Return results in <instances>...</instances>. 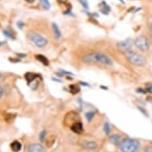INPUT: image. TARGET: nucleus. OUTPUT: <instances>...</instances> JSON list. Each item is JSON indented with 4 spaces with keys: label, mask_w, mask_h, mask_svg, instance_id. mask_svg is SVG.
Wrapping results in <instances>:
<instances>
[{
    "label": "nucleus",
    "mask_w": 152,
    "mask_h": 152,
    "mask_svg": "<svg viewBox=\"0 0 152 152\" xmlns=\"http://www.w3.org/2000/svg\"><path fill=\"white\" fill-rule=\"evenodd\" d=\"M83 61L88 65L100 64V65H104L107 66H112L114 65L112 60L107 55L99 52L89 53L85 55L83 58Z\"/></svg>",
    "instance_id": "obj_1"
},
{
    "label": "nucleus",
    "mask_w": 152,
    "mask_h": 152,
    "mask_svg": "<svg viewBox=\"0 0 152 152\" xmlns=\"http://www.w3.org/2000/svg\"><path fill=\"white\" fill-rule=\"evenodd\" d=\"M119 147L122 152H139L140 150V142L135 139L125 138Z\"/></svg>",
    "instance_id": "obj_2"
},
{
    "label": "nucleus",
    "mask_w": 152,
    "mask_h": 152,
    "mask_svg": "<svg viewBox=\"0 0 152 152\" xmlns=\"http://www.w3.org/2000/svg\"><path fill=\"white\" fill-rule=\"evenodd\" d=\"M124 53L127 60L129 61L132 65H135V66L142 67L147 64V59L144 58V56L138 53L137 52L130 50Z\"/></svg>",
    "instance_id": "obj_3"
},
{
    "label": "nucleus",
    "mask_w": 152,
    "mask_h": 152,
    "mask_svg": "<svg viewBox=\"0 0 152 152\" xmlns=\"http://www.w3.org/2000/svg\"><path fill=\"white\" fill-rule=\"evenodd\" d=\"M28 37L31 42L34 43V45L37 47L42 48L47 45V39L43 37L42 35L39 34H37L36 32H34V31L30 32L28 34Z\"/></svg>",
    "instance_id": "obj_4"
},
{
    "label": "nucleus",
    "mask_w": 152,
    "mask_h": 152,
    "mask_svg": "<svg viewBox=\"0 0 152 152\" xmlns=\"http://www.w3.org/2000/svg\"><path fill=\"white\" fill-rule=\"evenodd\" d=\"M134 45L138 50H140V51L145 52L150 49V42L148 41L147 37L144 36H140L138 37L135 41H134Z\"/></svg>",
    "instance_id": "obj_5"
},
{
    "label": "nucleus",
    "mask_w": 152,
    "mask_h": 152,
    "mask_svg": "<svg viewBox=\"0 0 152 152\" xmlns=\"http://www.w3.org/2000/svg\"><path fill=\"white\" fill-rule=\"evenodd\" d=\"M133 44H134V41L132 40V38H127V39H125V40H123L120 42H118L117 48L120 51L125 53L131 50Z\"/></svg>",
    "instance_id": "obj_6"
},
{
    "label": "nucleus",
    "mask_w": 152,
    "mask_h": 152,
    "mask_svg": "<svg viewBox=\"0 0 152 152\" xmlns=\"http://www.w3.org/2000/svg\"><path fill=\"white\" fill-rule=\"evenodd\" d=\"M80 145L83 148L89 150V151L96 150L98 147L97 142H96L95 141H89V140H83L82 142H80Z\"/></svg>",
    "instance_id": "obj_7"
},
{
    "label": "nucleus",
    "mask_w": 152,
    "mask_h": 152,
    "mask_svg": "<svg viewBox=\"0 0 152 152\" xmlns=\"http://www.w3.org/2000/svg\"><path fill=\"white\" fill-rule=\"evenodd\" d=\"M28 152H45V149L42 145L32 143L28 147Z\"/></svg>",
    "instance_id": "obj_8"
},
{
    "label": "nucleus",
    "mask_w": 152,
    "mask_h": 152,
    "mask_svg": "<svg viewBox=\"0 0 152 152\" xmlns=\"http://www.w3.org/2000/svg\"><path fill=\"white\" fill-rule=\"evenodd\" d=\"M122 137L121 135H118V134H113V135H110L109 137V141L111 142V143L113 145H115L116 147H119L122 142Z\"/></svg>",
    "instance_id": "obj_9"
},
{
    "label": "nucleus",
    "mask_w": 152,
    "mask_h": 152,
    "mask_svg": "<svg viewBox=\"0 0 152 152\" xmlns=\"http://www.w3.org/2000/svg\"><path fill=\"white\" fill-rule=\"evenodd\" d=\"M71 130H72V132H74V133L78 134V135L82 134L83 131H84V129H83L82 123H80V122L74 123V124L71 126Z\"/></svg>",
    "instance_id": "obj_10"
},
{
    "label": "nucleus",
    "mask_w": 152,
    "mask_h": 152,
    "mask_svg": "<svg viewBox=\"0 0 152 152\" xmlns=\"http://www.w3.org/2000/svg\"><path fill=\"white\" fill-rule=\"evenodd\" d=\"M100 6H101V7H100V12L104 15H108L110 12V10H111V8H110L109 5H108L106 2L103 1L102 3L100 4Z\"/></svg>",
    "instance_id": "obj_11"
},
{
    "label": "nucleus",
    "mask_w": 152,
    "mask_h": 152,
    "mask_svg": "<svg viewBox=\"0 0 152 152\" xmlns=\"http://www.w3.org/2000/svg\"><path fill=\"white\" fill-rule=\"evenodd\" d=\"M10 148L14 152H19L22 149V143L18 140H15L11 142L10 144Z\"/></svg>",
    "instance_id": "obj_12"
},
{
    "label": "nucleus",
    "mask_w": 152,
    "mask_h": 152,
    "mask_svg": "<svg viewBox=\"0 0 152 152\" xmlns=\"http://www.w3.org/2000/svg\"><path fill=\"white\" fill-rule=\"evenodd\" d=\"M52 29L53 32L54 34V36L56 38H61V32L60 29H59V26H58V24H56L55 23H52Z\"/></svg>",
    "instance_id": "obj_13"
},
{
    "label": "nucleus",
    "mask_w": 152,
    "mask_h": 152,
    "mask_svg": "<svg viewBox=\"0 0 152 152\" xmlns=\"http://www.w3.org/2000/svg\"><path fill=\"white\" fill-rule=\"evenodd\" d=\"M37 77V75L33 73V72H26L25 74V79L26 80L28 84H30V83L34 82L36 78Z\"/></svg>",
    "instance_id": "obj_14"
},
{
    "label": "nucleus",
    "mask_w": 152,
    "mask_h": 152,
    "mask_svg": "<svg viewBox=\"0 0 152 152\" xmlns=\"http://www.w3.org/2000/svg\"><path fill=\"white\" fill-rule=\"evenodd\" d=\"M35 58H36L38 61H40V62L44 65H46V66H47V65H49V64H50V61H49V60L47 59V58L45 57L44 55L37 54L35 56Z\"/></svg>",
    "instance_id": "obj_15"
},
{
    "label": "nucleus",
    "mask_w": 152,
    "mask_h": 152,
    "mask_svg": "<svg viewBox=\"0 0 152 152\" xmlns=\"http://www.w3.org/2000/svg\"><path fill=\"white\" fill-rule=\"evenodd\" d=\"M41 6L45 10H49L50 9V3L49 0H39Z\"/></svg>",
    "instance_id": "obj_16"
},
{
    "label": "nucleus",
    "mask_w": 152,
    "mask_h": 152,
    "mask_svg": "<svg viewBox=\"0 0 152 152\" xmlns=\"http://www.w3.org/2000/svg\"><path fill=\"white\" fill-rule=\"evenodd\" d=\"M69 92L73 95L77 94L80 92V87H78L77 85H69Z\"/></svg>",
    "instance_id": "obj_17"
},
{
    "label": "nucleus",
    "mask_w": 152,
    "mask_h": 152,
    "mask_svg": "<svg viewBox=\"0 0 152 152\" xmlns=\"http://www.w3.org/2000/svg\"><path fill=\"white\" fill-rule=\"evenodd\" d=\"M94 116H95L94 112H88L85 113V118H86V120H87L88 122L92 121Z\"/></svg>",
    "instance_id": "obj_18"
},
{
    "label": "nucleus",
    "mask_w": 152,
    "mask_h": 152,
    "mask_svg": "<svg viewBox=\"0 0 152 152\" xmlns=\"http://www.w3.org/2000/svg\"><path fill=\"white\" fill-rule=\"evenodd\" d=\"M54 141H55V137L53 136V135H51L50 137L48 138L47 140H46V141H45V142H46V145H47V147H52V145L53 144Z\"/></svg>",
    "instance_id": "obj_19"
},
{
    "label": "nucleus",
    "mask_w": 152,
    "mask_h": 152,
    "mask_svg": "<svg viewBox=\"0 0 152 152\" xmlns=\"http://www.w3.org/2000/svg\"><path fill=\"white\" fill-rule=\"evenodd\" d=\"M104 131L105 135H108L110 133V131H111V127H110V124L108 122H105L104 125Z\"/></svg>",
    "instance_id": "obj_20"
},
{
    "label": "nucleus",
    "mask_w": 152,
    "mask_h": 152,
    "mask_svg": "<svg viewBox=\"0 0 152 152\" xmlns=\"http://www.w3.org/2000/svg\"><path fill=\"white\" fill-rule=\"evenodd\" d=\"M3 34L5 35L7 37H9L10 39H15V36L12 34V33L8 30H3Z\"/></svg>",
    "instance_id": "obj_21"
},
{
    "label": "nucleus",
    "mask_w": 152,
    "mask_h": 152,
    "mask_svg": "<svg viewBox=\"0 0 152 152\" xmlns=\"http://www.w3.org/2000/svg\"><path fill=\"white\" fill-rule=\"evenodd\" d=\"M45 136H46V131L43 130L39 134V140L41 142H44V140H45Z\"/></svg>",
    "instance_id": "obj_22"
},
{
    "label": "nucleus",
    "mask_w": 152,
    "mask_h": 152,
    "mask_svg": "<svg viewBox=\"0 0 152 152\" xmlns=\"http://www.w3.org/2000/svg\"><path fill=\"white\" fill-rule=\"evenodd\" d=\"M79 2L80 3V4L83 6V7L85 8V9H88L89 8V4L88 3L87 0H79Z\"/></svg>",
    "instance_id": "obj_23"
},
{
    "label": "nucleus",
    "mask_w": 152,
    "mask_h": 152,
    "mask_svg": "<svg viewBox=\"0 0 152 152\" xmlns=\"http://www.w3.org/2000/svg\"><path fill=\"white\" fill-rule=\"evenodd\" d=\"M17 26L18 27V29H20V30H22L23 28V26H24V23L22 22V21H18L17 23Z\"/></svg>",
    "instance_id": "obj_24"
},
{
    "label": "nucleus",
    "mask_w": 152,
    "mask_h": 152,
    "mask_svg": "<svg viewBox=\"0 0 152 152\" xmlns=\"http://www.w3.org/2000/svg\"><path fill=\"white\" fill-rule=\"evenodd\" d=\"M145 152H152V145H150V146H147L144 150Z\"/></svg>",
    "instance_id": "obj_25"
},
{
    "label": "nucleus",
    "mask_w": 152,
    "mask_h": 152,
    "mask_svg": "<svg viewBox=\"0 0 152 152\" xmlns=\"http://www.w3.org/2000/svg\"><path fill=\"white\" fill-rule=\"evenodd\" d=\"M16 55L18 56V58H23L26 57V53H16Z\"/></svg>",
    "instance_id": "obj_26"
},
{
    "label": "nucleus",
    "mask_w": 152,
    "mask_h": 152,
    "mask_svg": "<svg viewBox=\"0 0 152 152\" xmlns=\"http://www.w3.org/2000/svg\"><path fill=\"white\" fill-rule=\"evenodd\" d=\"M61 72V73L63 74V76H64V74H66V75H72V72H67V71H65V70H60Z\"/></svg>",
    "instance_id": "obj_27"
},
{
    "label": "nucleus",
    "mask_w": 152,
    "mask_h": 152,
    "mask_svg": "<svg viewBox=\"0 0 152 152\" xmlns=\"http://www.w3.org/2000/svg\"><path fill=\"white\" fill-rule=\"evenodd\" d=\"M3 88H2V87L0 86V99H1V97L3 96Z\"/></svg>",
    "instance_id": "obj_28"
},
{
    "label": "nucleus",
    "mask_w": 152,
    "mask_h": 152,
    "mask_svg": "<svg viewBox=\"0 0 152 152\" xmlns=\"http://www.w3.org/2000/svg\"><path fill=\"white\" fill-rule=\"evenodd\" d=\"M25 1L26 2H27L28 3H31V4H32V3H34L36 0H25Z\"/></svg>",
    "instance_id": "obj_29"
},
{
    "label": "nucleus",
    "mask_w": 152,
    "mask_h": 152,
    "mask_svg": "<svg viewBox=\"0 0 152 152\" xmlns=\"http://www.w3.org/2000/svg\"><path fill=\"white\" fill-rule=\"evenodd\" d=\"M9 60H10V61H14V62H18V61H19V59H11V58H10Z\"/></svg>",
    "instance_id": "obj_30"
},
{
    "label": "nucleus",
    "mask_w": 152,
    "mask_h": 152,
    "mask_svg": "<svg viewBox=\"0 0 152 152\" xmlns=\"http://www.w3.org/2000/svg\"><path fill=\"white\" fill-rule=\"evenodd\" d=\"M58 2H59V3H65V2H67L68 0H58Z\"/></svg>",
    "instance_id": "obj_31"
},
{
    "label": "nucleus",
    "mask_w": 152,
    "mask_h": 152,
    "mask_svg": "<svg viewBox=\"0 0 152 152\" xmlns=\"http://www.w3.org/2000/svg\"><path fill=\"white\" fill-rule=\"evenodd\" d=\"M80 85H85V86H89V85H88V84H85V83L82 82V81H80Z\"/></svg>",
    "instance_id": "obj_32"
},
{
    "label": "nucleus",
    "mask_w": 152,
    "mask_h": 152,
    "mask_svg": "<svg viewBox=\"0 0 152 152\" xmlns=\"http://www.w3.org/2000/svg\"><path fill=\"white\" fill-rule=\"evenodd\" d=\"M119 1H120V2L121 3H123V4H124V3H125V2H124V0H119Z\"/></svg>",
    "instance_id": "obj_33"
},
{
    "label": "nucleus",
    "mask_w": 152,
    "mask_h": 152,
    "mask_svg": "<svg viewBox=\"0 0 152 152\" xmlns=\"http://www.w3.org/2000/svg\"><path fill=\"white\" fill-rule=\"evenodd\" d=\"M3 43H4V42H0V45H3Z\"/></svg>",
    "instance_id": "obj_34"
}]
</instances>
